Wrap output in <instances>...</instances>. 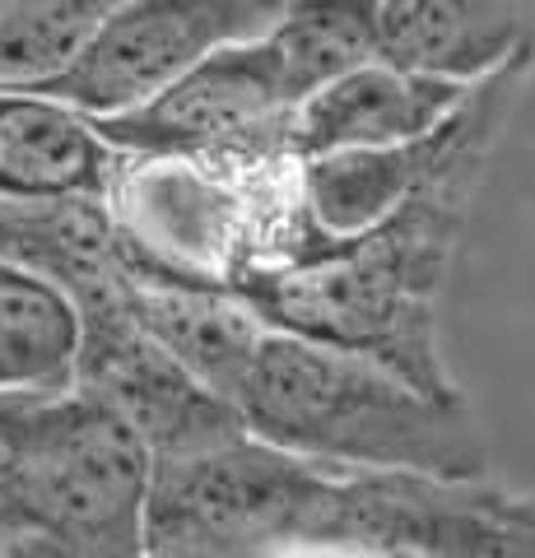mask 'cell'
<instances>
[{
	"label": "cell",
	"instance_id": "cell-1",
	"mask_svg": "<svg viewBox=\"0 0 535 558\" xmlns=\"http://www.w3.org/2000/svg\"><path fill=\"white\" fill-rule=\"evenodd\" d=\"M485 172H442L373 233L252 275L238 299L280 336L368 359L434 400H465L442 349V293Z\"/></svg>",
	"mask_w": 535,
	"mask_h": 558
},
{
	"label": "cell",
	"instance_id": "cell-2",
	"mask_svg": "<svg viewBox=\"0 0 535 558\" xmlns=\"http://www.w3.org/2000/svg\"><path fill=\"white\" fill-rule=\"evenodd\" d=\"M229 405L256 442L313 465L428 480L489 470L471 400H434L368 359L270 326Z\"/></svg>",
	"mask_w": 535,
	"mask_h": 558
},
{
	"label": "cell",
	"instance_id": "cell-3",
	"mask_svg": "<svg viewBox=\"0 0 535 558\" xmlns=\"http://www.w3.org/2000/svg\"><path fill=\"white\" fill-rule=\"evenodd\" d=\"M102 215L122 260L145 279L238 293L299 252V159L117 154Z\"/></svg>",
	"mask_w": 535,
	"mask_h": 558
},
{
	"label": "cell",
	"instance_id": "cell-4",
	"mask_svg": "<svg viewBox=\"0 0 535 558\" xmlns=\"http://www.w3.org/2000/svg\"><path fill=\"white\" fill-rule=\"evenodd\" d=\"M149 447L84 391L42 400L5 558H145Z\"/></svg>",
	"mask_w": 535,
	"mask_h": 558
},
{
	"label": "cell",
	"instance_id": "cell-5",
	"mask_svg": "<svg viewBox=\"0 0 535 558\" xmlns=\"http://www.w3.org/2000/svg\"><path fill=\"white\" fill-rule=\"evenodd\" d=\"M331 465L229 438L149 457L145 558H284L303 545Z\"/></svg>",
	"mask_w": 535,
	"mask_h": 558
},
{
	"label": "cell",
	"instance_id": "cell-6",
	"mask_svg": "<svg viewBox=\"0 0 535 558\" xmlns=\"http://www.w3.org/2000/svg\"><path fill=\"white\" fill-rule=\"evenodd\" d=\"M303 549L358 558H535V498L489 480L331 470Z\"/></svg>",
	"mask_w": 535,
	"mask_h": 558
},
{
	"label": "cell",
	"instance_id": "cell-7",
	"mask_svg": "<svg viewBox=\"0 0 535 558\" xmlns=\"http://www.w3.org/2000/svg\"><path fill=\"white\" fill-rule=\"evenodd\" d=\"M531 75H535V61L512 65L503 75L475 84L471 98L438 131L405 140V145L350 149V154H326V159L299 163L303 238L293 260L373 233L377 223H387L396 209L410 205L442 172H452L461 163H489Z\"/></svg>",
	"mask_w": 535,
	"mask_h": 558
},
{
	"label": "cell",
	"instance_id": "cell-8",
	"mask_svg": "<svg viewBox=\"0 0 535 558\" xmlns=\"http://www.w3.org/2000/svg\"><path fill=\"white\" fill-rule=\"evenodd\" d=\"M284 0H126L89 33L84 51L38 98L80 112L84 121H112L154 102L186 70L219 47L262 38L280 20Z\"/></svg>",
	"mask_w": 535,
	"mask_h": 558
},
{
	"label": "cell",
	"instance_id": "cell-9",
	"mask_svg": "<svg viewBox=\"0 0 535 558\" xmlns=\"http://www.w3.org/2000/svg\"><path fill=\"white\" fill-rule=\"evenodd\" d=\"M293 102L262 38L219 47L196 70L126 117L94 121L112 154H182V159H299Z\"/></svg>",
	"mask_w": 535,
	"mask_h": 558
},
{
	"label": "cell",
	"instance_id": "cell-10",
	"mask_svg": "<svg viewBox=\"0 0 535 558\" xmlns=\"http://www.w3.org/2000/svg\"><path fill=\"white\" fill-rule=\"evenodd\" d=\"M373 57L475 89L535 61V0H368Z\"/></svg>",
	"mask_w": 535,
	"mask_h": 558
},
{
	"label": "cell",
	"instance_id": "cell-11",
	"mask_svg": "<svg viewBox=\"0 0 535 558\" xmlns=\"http://www.w3.org/2000/svg\"><path fill=\"white\" fill-rule=\"evenodd\" d=\"M465 98L471 89H461V84L424 80L387 61H368L293 112V154H299V163H307L326 159V154L405 145V140L438 131Z\"/></svg>",
	"mask_w": 535,
	"mask_h": 558
},
{
	"label": "cell",
	"instance_id": "cell-12",
	"mask_svg": "<svg viewBox=\"0 0 535 558\" xmlns=\"http://www.w3.org/2000/svg\"><path fill=\"white\" fill-rule=\"evenodd\" d=\"M131 307H135V322H141L145 336L159 344L196 387H205L229 405L252 354H256V344L266 336L262 317H256L238 293L168 284V279H145L135 270H131Z\"/></svg>",
	"mask_w": 535,
	"mask_h": 558
},
{
	"label": "cell",
	"instance_id": "cell-13",
	"mask_svg": "<svg viewBox=\"0 0 535 558\" xmlns=\"http://www.w3.org/2000/svg\"><path fill=\"white\" fill-rule=\"evenodd\" d=\"M112 159L80 112L38 94H0V205L102 196Z\"/></svg>",
	"mask_w": 535,
	"mask_h": 558
},
{
	"label": "cell",
	"instance_id": "cell-14",
	"mask_svg": "<svg viewBox=\"0 0 535 558\" xmlns=\"http://www.w3.org/2000/svg\"><path fill=\"white\" fill-rule=\"evenodd\" d=\"M75 312L57 289L0 266V396H57L75 381Z\"/></svg>",
	"mask_w": 535,
	"mask_h": 558
},
{
	"label": "cell",
	"instance_id": "cell-15",
	"mask_svg": "<svg viewBox=\"0 0 535 558\" xmlns=\"http://www.w3.org/2000/svg\"><path fill=\"white\" fill-rule=\"evenodd\" d=\"M266 43L293 108L331 89L350 70L377 61L368 0H284L280 20L266 28Z\"/></svg>",
	"mask_w": 535,
	"mask_h": 558
},
{
	"label": "cell",
	"instance_id": "cell-16",
	"mask_svg": "<svg viewBox=\"0 0 535 558\" xmlns=\"http://www.w3.org/2000/svg\"><path fill=\"white\" fill-rule=\"evenodd\" d=\"M112 0H0V94H38L84 51Z\"/></svg>",
	"mask_w": 535,
	"mask_h": 558
},
{
	"label": "cell",
	"instance_id": "cell-17",
	"mask_svg": "<svg viewBox=\"0 0 535 558\" xmlns=\"http://www.w3.org/2000/svg\"><path fill=\"white\" fill-rule=\"evenodd\" d=\"M42 400L47 396H0V554L10 549L14 526H20L24 475Z\"/></svg>",
	"mask_w": 535,
	"mask_h": 558
},
{
	"label": "cell",
	"instance_id": "cell-18",
	"mask_svg": "<svg viewBox=\"0 0 535 558\" xmlns=\"http://www.w3.org/2000/svg\"><path fill=\"white\" fill-rule=\"evenodd\" d=\"M284 558H358V554H336V549H303V554H284Z\"/></svg>",
	"mask_w": 535,
	"mask_h": 558
},
{
	"label": "cell",
	"instance_id": "cell-19",
	"mask_svg": "<svg viewBox=\"0 0 535 558\" xmlns=\"http://www.w3.org/2000/svg\"><path fill=\"white\" fill-rule=\"evenodd\" d=\"M0 558H5V554H0Z\"/></svg>",
	"mask_w": 535,
	"mask_h": 558
}]
</instances>
